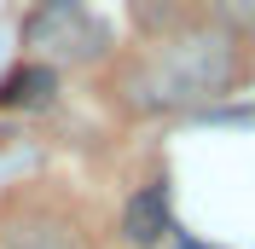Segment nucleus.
<instances>
[{
    "instance_id": "f257e3e1",
    "label": "nucleus",
    "mask_w": 255,
    "mask_h": 249,
    "mask_svg": "<svg viewBox=\"0 0 255 249\" xmlns=\"http://www.w3.org/2000/svg\"><path fill=\"white\" fill-rule=\"evenodd\" d=\"M162 93L151 105H186V99H209L226 93L232 76H238V35H191L180 47L162 52Z\"/></svg>"
},
{
    "instance_id": "7ed1b4c3",
    "label": "nucleus",
    "mask_w": 255,
    "mask_h": 249,
    "mask_svg": "<svg viewBox=\"0 0 255 249\" xmlns=\"http://www.w3.org/2000/svg\"><path fill=\"white\" fill-rule=\"evenodd\" d=\"M168 232V191L162 186H139L128 197V215H122V238L128 244H157Z\"/></svg>"
},
{
    "instance_id": "f03ea898",
    "label": "nucleus",
    "mask_w": 255,
    "mask_h": 249,
    "mask_svg": "<svg viewBox=\"0 0 255 249\" xmlns=\"http://www.w3.org/2000/svg\"><path fill=\"white\" fill-rule=\"evenodd\" d=\"M93 41H99V29L87 23L81 0H47V6L29 17V47H64L76 58V52H87Z\"/></svg>"
},
{
    "instance_id": "39448f33",
    "label": "nucleus",
    "mask_w": 255,
    "mask_h": 249,
    "mask_svg": "<svg viewBox=\"0 0 255 249\" xmlns=\"http://www.w3.org/2000/svg\"><path fill=\"white\" fill-rule=\"evenodd\" d=\"M180 249H209V244H180Z\"/></svg>"
},
{
    "instance_id": "20e7f679",
    "label": "nucleus",
    "mask_w": 255,
    "mask_h": 249,
    "mask_svg": "<svg viewBox=\"0 0 255 249\" xmlns=\"http://www.w3.org/2000/svg\"><path fill=\"white\" fill-rule=\"evenodd\" d=\"M226 35H255V0H209Z\"/></svg>"
}]
</instances>
